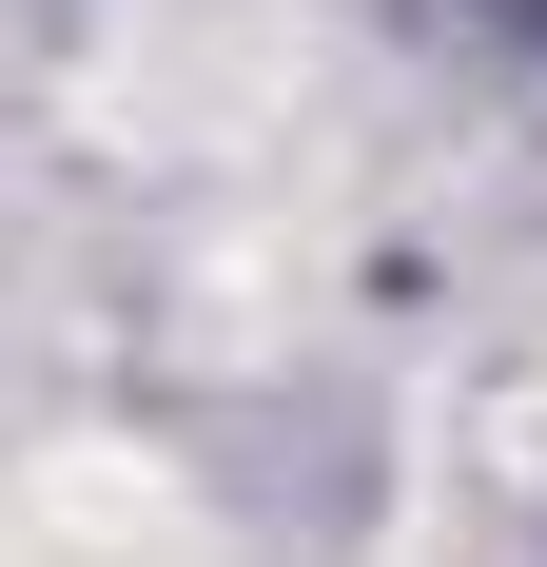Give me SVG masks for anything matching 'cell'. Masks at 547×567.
Instances as JSON below:
<instances>
[{"label":"cell","mask_w":547,"mask_h":567,"mask_svg":"<svg viewBox=\"0 0 547 567\" xmlns=\"http://www.w3.org/2000/svg\"><path fill=\"white\" fill-rule=\"evenodd\" d=\"M411 548L431 567H528L547 548V333L450 352L411 411Z\"/></svg>","instance_id":"6da1fadb"},{"label":"cell","mask_w":547,"mask_h":567,"mask_svg":"<svg viewBox=\"0 0 547 567\" xmlns=\"http://www.w3.org/2000/svg\"><path fill=\"white\" fill-rule=\"evenodd\" d=\"M0 567H216V528L137 451H20L0 470Z\"/></svg>","instance_id":"7a4b0ae2"}]
</instances>
